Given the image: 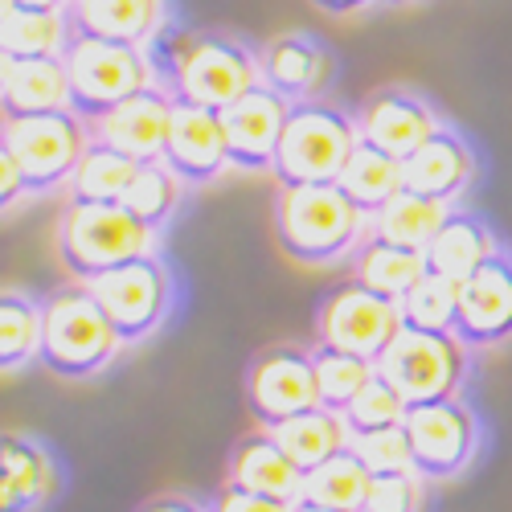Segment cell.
Here are the masks:
<instances>
[{"mask_svg":"<svg viewBox=\"0 0 512 512\" xmlns=\"http://www.w3.org/2000/svg\"><path fill=\"white\" fill-rule=\"evenodd\" d=\"M271 226L287 259L304 267H332L353 259V250L369 238V213H361L340 185H304L279 189Z\"/></svg>","mask_w":512,"mask_h":512,"instance_id":"cell-1","label":"cell"},{"mask_svg":"<svg viewBox=\"0 0 512 512\" xmlns=\"http://www.w3.org/2000/svg\"><path fill=\"white\" fill-rule=\"evenodd\" d=\"M41 304H46L41 365L54 377L82 381V377L103 373L119 357L123 340L87 283H62L50 300H41Z\"/></svg>","mask_w":512,"mask_h":512,"instance_id":"cell-2","label":"cell"},{"mask_svg":"<svg viewBox=\"0 0 512 512\" xmlns=\"http://www.w3.org/2000/svg\"><path fill=\"white\" fill-rule=\"evenodd\" d=\"M361 144L357 115L340 111L328 99L295 103L283 127V144L275 156V181L279 189H304V185H336L345 164Z\"/></svg>","mask_w":512,"mask_h":512,"instance_id":"cell-3","label":"cell"},{"mask_svg":"<svg viewBox=\"0 0 512 512\" xmlns=\"http://www.w3.org/2000/svg\"><path fill=\"white\" fill-rule=\"evenodd\" d=\"M160 234L140 226L123 205H87L66 201L58 226V259L70 283H95L99 275L156 254Z\"/></svg>","mask_w":512,"mask_h":512,"instance_id":"cell-4","label":"cell"},{"mask_svg":"<svg viewBox=\"0 0 512 512\" xmlns=\"http://www.w3.org/2000/svg\"><path fill=\"white\" fill-rule=\"evenodd\" d=\"M66 74H70V111L87 123L103 119L119 103L160 82L148 50L119 46V41H103L87 33H74L66 50Z\"/></svg>","mask_w":512,"mask_h":512,"instance_id":"cell-5","label":"cell"},{"mask_svg":"<svg viewBox=\"0 0 512 512\" xmlns=\"http://www.w3.org/2000/svg\"><path fill=\"white\" fill-rule=\"evenodd\" d=\"M0 148L13 152L21 173L33 193H54L66 189L74 168L82 164L91 148V123L78 119L74 111H54V115H25V119H5L0 123Z\"/></svg>","mask_w":512,"mask_h":512,"instance_id":"cell-6","label":"cell"},{"mask_svg":"<svg viewBox=\"0 0 512 512\" xmlns=\"http://www.w3.org/2000/svg\"><path fill=\"white\" fill-rule=\"evenodd\" d=\"M467 353L472 349L455 332L402 328L394 336V345L386 349V357L377 361V373L406 398V406L443 402V398H459L463 390L467 365H472Z\"/></svg>","mask_w":512,"mask_h":512,"instance_id":"cell-7","label":"cell"},{"mask_svg":"<svg viewBox=\"0 0 512 512\" xmlns=\"http://www.w3.org/2000/svg\"><path fill=\"white\" fill-rule=\"evenodd\" d=\"M259 82V54L226 33H197L173 58V95L209 111H226Z\"/></svg>","mask_w":512,"mask_h":512,"instance_id":"cell-8","label":"cell"},{"mask_svg":"<svg viewBox=\"0 0 512 512\" xmlns=\"http://www.w3.org/2000/svg\"><path fill=\"white\" fill-rule=\"evenodd\" d=\"M87 287L95 291V300L103 304L123 345H144L148 336L164 328L168 312H173V275H168L160 254L123 263Z\"/></svg>","mask_w":512,"mask_h":512,"instance_id":"cell-9","label":"cell"},{"mask_svg":"<svg viewBox=\"0 0 512 512\" xmlns=\"http://www.w3.org/2000/svg\"><path fill=\"white\" fill-rule=\"evenodd\" d=\"M402 332V312L394 300L361 287L357 279L336 283L316 312V345L353 353L365 361H381L394 336Z\"/></svg>","mask_w":512,"mask_h":512,"instance_id":"cell-10","label":"cell"},{"mask_svg":"<svg viewBox=\"0 0 512 512\" xmlns=\"http://www.w3.org/2000/svg\"><path fill=\"white\" fill-rule=\"evenodd\" d=\"M406 435L414 451V472L431 480H455L463 476L472 459L480 455V418L463 398L422 402L406 410Z\"/></svg>","mask_w":512,"mask_h":512,"instance_id":"cell-11","label":"cell"},{"mask_svg":"<svg viewBox=\"0 0 512 512\" xmlns=\"http://www.w3.org/2000/svg\"><path fill=\"white\" fill-rule=\"evenodd\" d=\"M320 406L316 361L304 345H271L246 369V410L250 418L275 431V426L300 418Z\"/></svg>","mask_w":512,"mask_h":512,"instance_id":"cell-12","label":"cell"},{"mask_svg":"<svg viewBox=\"0 0 512 512\" xmlns=\"http://www.w3.org/2000/svg\"><path fill=\"white\" fill-rule=\"evenodd\" d=\"M443 127L439 111L406 87H381L357 111L361 144H373L394 160H410Z\"/></svg>","mask_w":512,"mask_h":512,"instance_id":"cell-13","label":"cell"},{"mask_svg":"<svg viewBox=\"0 0 512 512\" xmlns=\"http://www.w3.org/2000/svg\"><path fill=\"white\" fill-rule=\"evenodd\" d=\"M291 107L295 103H287L283 95L263 87V82L254 91H246L238 103H230L222 111L230 168H242V173H271L279 144H283V127L291 119Z\"/></svg>","mask_w":512,"mask_h":512,"instance_id":"cell-14","label":"cell"},{"mask_svg":"<svg viewBox=\"0 0 512 512\" xmlns=\"http://www.w3.org/2000/svg\"><path fill=\"white\" fill-rule=\"evenodd\" d=\"M455 336L467 349H496L512 340V254H492L472 279L459 283Z\"/></svg>","mask_w":512,"mask_h":512,"instance_id":"cell-15","label":"cell"},{"mask_svg":"<svg viewBox=\"0 0 512 512\" xmlns=\"http://www.w3.org/2000/svg\"><path fill=\"white\" fill-rule=\"evenodd\" d=\"M164 164L189 185H213L230 168V144H226V123L222 111H209L197 103L177 99L173 107V132L164 144Z\"/></svg>","mask_w":512,"mask_h":512,"instance_id":"cell-16","label":"cell"},{"mask_svg":"<svg viewBox=\"0 0 512 512\" xmlns=\"http://www.w3.org/2000/svg\"><path fill=\"white\" fill-rule=\"evenodd\" d=\"M173 107H177L173 87L156 82V87L132 95L115 111H107L103 119H95L91 140H103L140 164L164 160V144H168V132H173Z\"/></svg>","mask_w":512,"mask_h":512,"instance_id":"cell-17","label":"cell"},{"mask_svg":"<svg viewBox=\"0 0 512 512\" xmlns=\"http://www.w3.org/2000/svg\"><path fill=\"white\" fill-rule=\"evenodd\" d=\"M476 181V148L467 144L459 127L443 123L410 160H402V185L426 201L455 205Z\"/></svg>","mask_w":512,"mask_h":512,"instance_id":"cell-18","label":"cell"},{"mask_svg":"<svg viewBox=\"0 0 512 512\" xmlns=\"http://www.w3.org/2000/svg\"><path fill=\"white\" fill-rule=\"evenodd\" d=\"M259 78L287 103H312L328 87L332 58L308 33H279L259 50Z\"/></svg>","mask_w":512,"mask_h":512,"instance_id":"cell-19","label":"cell"},{"mask_svg":"<svg viewBox=\"0 0 512 512\" xmlns=\"http://www.w3.org/2000/svg\"><path fill=\"white\" fill-rule=\"evenodd\" d=\"M226 484H238L246 492H259L283 504H300L304 496V472L291 463V455L279 447L275 431H250L230 447L226 459Z\"/></svg>","mask_w":512,"mask_h":512,"instance_id":"cell-20","label":"cell"},{"mask_svg":"<svg viewBox=\"0 0 512 512\" xmlns=\"http://www.w3.org/2000/svg\"><path fill=\"white\" fill-rule=\"evenodd\" d=\"M0 111H5V119L70 111L66 58H5L0 54Z\"/></svg>","mask_w":512,"mask_h":512,"instance_id":"cell-21","label":"cell"},{"mask_svg":"<svg viewBox=\"0 0 512 512\" xmlns=\"http://www.w3.org/2000/svg\"><path fill=\"white\" fill-rule=\"evenodd\" d=\"M58 492V463L33 435L0 439V512H37Z\"/></svg>","mask_w":512,"mask_h":512,"instance_id":"cell-22","label":"cell"},{"mask_svg":"<svg viewBox=\"0 0 512 512\" xmlns=\"http://www.w3.org/2000/svg\"><path fill=\"white\" fill-rule=\"evenodd\" d=\"M492 254H500V242H496L492 226L480 222L476 213L451 209V218L443 222L435 242L422 250V259H426V271L431 275H439V279L459 287L463 279H472Z\"/></svg>","mask_w":512,"mask_h":512,"instance_id":"cell-23","label":"cell"},{"mask_svg":"<svg viewBox=\"0 0 512 512\" xmlns=\"http://www.w3.org/2000/svg\"><path fill=\"white\" fill-rule=\"evenodd\" d=\"M70 25L74 33L148 50V41L164 25V0H74Z\"/></svg>","mask_w":512,"mask_h":512,"instance_id":"cell-24","label":"cell"},{"mask_svg":"<svg viewBox=\"0 0 512 512\" xmlns=\"http://www.w3.org/2000/svg\"><path fill=\"white\" fill-rule=\"evenodd\" d=\"M275 439H279V447L291 455V463L300 467L304 476L312 472V467L328 463L332 455L353 447V431H349L345 414L328 410V406H316V410H308L300 418L275 426Z\"/></svg>","mask_w":512,"mask_h":512,"instance_id":"cell-25","label":"cell"},{"mask_svg":"<svg viewBox=\"0 0 512 512\" xmlns=\"http://www.w3.org/2000/svg\"><path fill=\"white\" fill-rule=\"evenodd\" d=\"M426 275V259L418 250H406V246H394L386 238L369 234L357 250H353V279L386 300H402V295Z\"/></svg>","mask_w":512,"mask_h":512,"instance_id":"cell-26","label":"cell"},{"mask_svg":"<svg viewBox=\"0 0 512 512\" xmlns=\"http://www.w3.org/2000/svg\"><path fill=\"white\" fill-rule=\"evenodd\" d=\"M70 41V13L0 9V54L5 58H66Z\"/></svg>","mask_w":512,"mask_h":512,"instance_id":"cell-27","label":"cell"},{"mask_svg":"<svg viewBox=\"0 0 512 512\" xmlns=\"http://www.w3.org/2000/svg\"><path fill=\"white\" fill-rule=\"evenodd\" d=\"M455 205H443V201H426L418 193H398L390 205H381L373 218H369V234L386 238L394 246H406V250H426L435 242V234L443 230V222L451 218Z\"/></svg>","mask_w":512,"mask_h":512,"instance_id":"cell-28","label":"cell"},{"mask_svg":"<svg viewBox=\"0 0 512 512\" xmlns=\"http://www.w3.org/2000/svg\"><path fill=\"white\" fill-rule=\"evenodd\" d=\"M136 168H140V160H132L127 152H119L103 140H91L66 193H70V201H87V205H119L127 185L136 177Z\"/></svg>","mask_w":512,"mask_h":512,"instance_id":"cell-29","label":"cell"},{"mask_svg":"<svg viewBox=\"0 0 512 512\" xmlns=\"http://www.w3.org/2000/svg\"><path fill=\"white\" fill-rule=\"evenodd\" d=\"M41 336H46V304L9 287L0 295V365L5 373L41 361Z\"/></svg>","mask_w":512,"mask_h":512,"instance_id":"cell-30","label":"cell"},{"mask_svg":"<svg viewBox=\"0 0 512 512\" xmlns=\"http://www.w3.org/2000/svg\"><path fill=\"white\" fill-rule=\"evenodd\" d=\"M369 484H373V472L349 447V451L332 455L328 463L312 467V472L304 476V496L300 500L332 508V512H361V504L369 496Z\"/></svg>","mask_w":512,"mask_h":512,"instance_id":"cell-31","label":"cell"},{"mask_svg":"<svg viewBox=\"0 0 512 512\" xmlns=\"http://www.w3.org/2000/svg\"><path fill=\"white\" fill-rule=\"evenodd\" d=\"M336 185L349 193V201L361 213H369V218H373L381 205H390L406 189L402 185V160L386 156V152L373 148V144H357L353 160L345 164V173H340Z\"/></svg>","mask_w":512,"mask_h":512,"instance_id":"cell-32","label":"cell"},{"mask_svg":"<svg viewBox=\"0 0 512 512\" xmlns=\"http://www.w3.org/2000/svg\"><path fill=\"white\" fill-rule=\"evenodd\" d=\"M185 189L189 185L164 160H148V164L136 168V177H132V185H127V193H123L119 205L132 213L140 226H148L152 234H160L168 222H173V213L181 209Z\"/></svg>","mask_w":512,"mask_h":512,"instance_id":"cell-33","label":"cell"},{"mask_svg":"<svg viewBox=\"0 0 512 512\" xmlns=\"http://www.w3.org/2000/svg\"><path fill=\"white\" fill-rule=\"evenodd\" d=\"M402 328H418V332H455V316H459V287L426 271L402 300Z\"/></svg>","mask_w":512,"mask_h":512,"instance_id":"cell-34","label":"cell"},{"mask_svg":"<svg viewBox=\"0 0 512 512\" xmlns=\"http://www.w3.org/2000/svg\"><path fill=\"white\" fill-rule=\"evenodd\" d=\"M312 361H316L320 406H328V410H345L365 390V381L377 373V361L340 353V349H328V345H312Z\"/></svg>","mask_w":512,"mask_h":512,"instance_id":"cell-35","label":"cell"},{"mask_svg":"<svg viewBox=\"0 0 512 512\" xmlns=\"http://www.w3.org/2000/svg\"><path fill=\"white\" fill-rule=\"evenodd\" d=\"M406 410H410L406 398L381 373H373L365 381V390L345 410H340V414H345L353 435H369V431H386V426H402L406 422Z\"/></svg>","mask_w":512,"mask_h":512,"instance_id":"cell-36","label":"cell"},{"mask_svg":"<svg viewBox=\"0 0 512 512\" xmlns=\"http://www.w3.org/2000/svg\"><path fill=\"white\" fill-rule=\"evenodd\" d=\"M357 459L369 467L373 476H394V472H414V451L406 426H386V431H369L353 435Z\"/></svg>","mask_w":512,"mask_h":512,"instance_id":"cell-37","label":"cell"},{"mask_svg":"<svg viewBox=\"0 0 512 512\" xmlns=\"http://www.w3.org/2000/svg\"><path fill=\"white\" fill-rule=\"evenodd\" d=\"M422 500H426V480L418 472L373 476L361 512H422Z\"/></svg>","mask_w":512,"mask_h":512,"instance_id":"cell-38","label":"cell"},{"mask_svg":"<svg viewBox=\"0 0 512 512\" xmlns=\"http://www.w3.org/2000/svg\"><path fill=\"white\" fill-rule=\"evenodd\" d=\"M209 512H295V504L259 496V492H246L238 484H222L218 496L209 500Z\"/></svg>","mask_w":512,"mask_h":512,"instance_id":"cell-39","label":"cell"},{"mask_svg":"<svg viewBox=\"0 0 512 512\" xmlns=\"http://www.w3.org/2000/svg\"><path fill=\"white\" fill-rule=\"evenodd\" d=\"M21 197H29V181H25V173H21L17 156L0 148V205L13 209Z\"/></svg>","mask_w":512,"mask_h":512,"instance_id":"cell-40","label":"cell"},{"mask_svg":"<svg viewBox=\"0 0 512 512\" xmlns=\"http://www.w3.org/2000/svg\"><path fill=\"white\" fill-rule=\"evenodd\" d=\"M140 512H209V504H201L193 496H181V492H168V496L148 500Z\"/></svg>","mask_w":512,"mask_h":512,"instance_id":"cell-41","label":"cell"},{"mask_svg":"<svg viewBox=\"0 0 512 512\" xmlns=\"http://www.w3.org/2000/svg\"><path fill=\"white\" fill-rule=\"evenodd\" d=\"M74 0H0V9H37V13H70Z\"/></svg>","mask_w":512,"mask_h":512,"instance_id":"cell-42","label":"cell"},{"mask_svg":"<svg viewBox=\"0 0 512 512\" xmlns=\"http://www.w3.org/2000/svg\"><path fill=\"white\" fill-rule=\"evenodd\" d=\"M316 9H324V13H332V17H349V13H361V9H369L373 0H312Z\"/></svg>","mask_w":512,"mask_h":512,"instance_id":"cell-43","label":"cell"},{"mask_svg":"<svg viewBox=\"0 0 512 512\" xmlns=\"http://www.w3.org/2000/svg\"><path fill=\"white\" fill-rule=\"evenodd\" d=\"M295 512H332V508H320V504H308V500H300V504H295Z\"/></svg>","mask_w":512,"mask_h":512,"instance_id":"cell-44","label":"cell"},{"mask_svg":"<svg viewBox=\"0 0 512 512\" xmlns=\"http://www.w3.org/2000/svg\"><path fill=\"white\" fill-rule=\"evenodd\" d=\"M381 5H406V0H381Z\"/></svg>","mask_w":512,"mask_h":512,"instance_id":"cell-45","label":"cell"}]
</instances>
